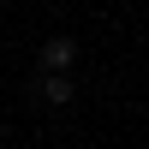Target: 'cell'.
I'll use <instances>...</instances> for the list:
<instances>
[{"label":"cell","instance_id":"cell-2","mask_svg":"<svg viewBox=\"0 0 149 149\" xmlns=\"http://www.w3.org/2000/svg\"><path fill=\"white\" fill-rule=\"evenodd\" d=\"M36 90H42V102H54V107H66V102H72V84H66V78H42Z\"/></svg>","mask_w":149,"mask_h":149},{"label":"cell","instance_id":"cell-1","mask_svg":"<svg viewBox=\"0 0 149 149\" xmlns=\"http://www.w3.org/2000/svg\"><path fill=\"white\" fill-rule=\"evenodd\" d=\"M78 60V42L72 36H54V42H42V78H66V66Z\"/></svg>","mask_w":149,"mask_h":149}]
</instances>
